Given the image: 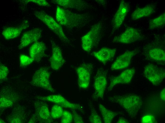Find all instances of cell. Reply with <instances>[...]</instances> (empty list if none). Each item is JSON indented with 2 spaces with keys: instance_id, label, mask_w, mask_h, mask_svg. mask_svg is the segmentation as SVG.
<instances>
[{
  "instance_id": "6da1fadb",
  "label": "cell",
  "mask_w": 165,
  "mask_h": 123,
  "mask_svg": "<svg viewBox=\"0 0 165 123\" xmlns=\"http://www.w3.org/2000/svg\"><path fill=\"white\" fill-rule=\"evenodd\" d=\"M55 18L61 26L70 29L82 26L90 20L87 14L75 13L58 6L56 8Z\"/></svg>"
},
{
  "instance_id": "7a4b0ae2",
  "label": "cell",
  "mask_w": 165,
  "mask_h": 123,
  "mask_svg": "<svg viewBox=\"0 0 165 123\" xmlns=\"http://www.w3.org/2000/svg\"><path fill=\"white\" fill-rule=\"evenodd\" d=\"M108 99L110 102L119 105L132 118L136 116L143 103L140 97L132 94L110 96Z\"/></svg>"
},
{
  "instance_id": "3957f363",
  "label": "cell",
  "mask_w": 165,
  "mask_h": 123,
  "mask_svg": "<svg viewBox=\"0 0 165 123\" xmlns=\"http://www.w3.org/2000/svg\"><path fill=\"white\" fill-rule=\"evenodd\" d=\"M34 14L37 18L57 35L62 41L65 43L69 42L61 25L52 17L42 10H35Z\"/></svg>"
},
{
  "instance_id": "277c9868",
  "label": "cell",
  "mask_w": 165,
  "mask_h": 123,
  "mask_svg": "<svg viewBox=\"0 0 165 123\" xmlns=\"http://www.w3.org/2000/svg\"><path fill=\"white\" fill-rule=\"evenodd\" d=\"M101 27V23H97L93 25L89 31L82 37L81 46L84 51L90 52L97 44L100 39Z\"/></svg>"
},
{
  "instance_id": "5b68a950",
  "label": "cell",
  "mask_w": 165,
  "mask_h": 123,
  "mask_svg": "<svg viewBox=\"0 0 165 123\" xmlns=\"http://www.w3.org/2000/svg\"><path fill=\"white\" fill-rule=\"evenodd\" d=\"M50 75L47 68L45 67H41L35 71L30 83L33 86L54 92L50 81Z\"/></svg>"
},
{
  "instance_id": "8992f818",
  "label": "cell",
  "mask_w": 165,
  "mask_h": 123,
  "mask_svg": "<svg viewBox=\"0 0 165 123\" xmlns=\"http://www.w3.org/2000/svg\"><path fill=\"white\" fill-rule=\"evenodd\" d=\"M143 74L145 77L156 86L160 85L165 77V69L152 64L145 66Z\"/></svg>"
},
{
  "instance_id": "52a82bcc",
  "label": "cell",
  "mask_w": 165,
  "mask_h": 123,
  "mask_svg": "<svg viewBox=\"0 0 165 123\" xmlns=\"http://www.w3.org/2000/svg\"><path fill=\"white\" fill-rule=\"evenodd\" d=\"M107 84L106 74L103 69H99L95 76L94 83L95 90L94 97L103 99Z\"/></svg>"
},
{
  "instance_id": "ba28073f",
  "label": "cell",
  "mask_w": 165,
  "mask_h": 123,
  "mask_svg": "<svg viewBox=\"0 0 165 123\" xmlns=\"http://www.w3.org/2000/svg\"><path fill=\"white\" fill-rule=\"evenodd\" d=\"M36 98L39 100L55 103L62 107L72 110H80L82 109V106L80 104L72 103L60 95H52L46 96H38Z\"/></svg>"
},
{
  "instance_id": "9c48e42d",
  "label": "cell",
  "mask_w": 165,
  "mask_h": 123,
  "mask_svg": "<svg viewBox=\"0 0 165 123\" xmlns=\"http://www.w3.org/2000/svg\"><path fill=\"white\" fill-rule=\"evenodd\" d=\"M142 35L136 28L132 27H127L120 35L115 37L113 41L123 44H128L141 40Z\"/></svg>"
},
{
  "instance_id": "30bf717a",
  "label": "cell",
  "mask_w": 165,
  "mask_h": 123,
  "mask_svg": "<svg viewBox=\"0 0 165 123\" xmlns=\"http://www.w3.org/2000/svg\"><path fill=\"white\" fill-rule=\"evenodd\" d=\"M91 66L89 64H84L76 69L78 78V84L79 88L86 89L89 87L91 78Z\"/></svg>"
},
{
  "instance_id": "8fae6325",
  "label": "cell",
  "mask_w": 165,
  "mask_h": 123,
  "mask_svg": "<svg viewBox=\"0 0 165 123\" xmlns=\"http://www.w3.org/2000/svg\"><path fill=\"white\" fill-rule=\"evenodd\" d=\"M138 52L137 49L126 51L117 57L111 65V70H116L127 68L129 66L132 58Z\"/></svg>"
},
{
  "instance_id": "7c38bea8",
  "label": "cell",
  "mask_w": 165,
  "mask_h": 123,
  "mask_svg": "<svg viewBox=\"0 0 165 123\" xmlns=\"http://www.w3.org/2000/svg\"><path fill=\"white\" fill-rule=\"evenodd\" d=\"M51 44L52 54L49 59L50 67L53 70H57L62 66L65 61L60 48L52 40L51 41Z\"/></svg>"
},
{
  "instance_id": "4fadbf2b",
  "label": "cell",
  "mask_w": 165,
  "mask_h": 123,
  "mask_svg": "<svg viewBox=\"0 0 165 123\" xmlns=\"http://www.w3.org/2000/svg\"><path fill=\"white\" fill-rule=\"evenodd\" d=\"M34 105L36 111V115L38 120L45 123L53 122V119L46 103L41 100H37L34 101Z\"/></svg>"
},
{
  "instance_id": "5bb4252c",
  "label": "cell",
  "mask_w": 165,
  "mask_h": 123,
  "mask_svg": "<svg viewBox=\"0 0 165 123\" xmlns=\"http://www.w3.org/2000/svg\"><path fill=\"white\" fill-rule=\"evenodd\" d=\"M41 35V30L39 28H35L25 32L21 39L18 46V49H22L31 43L37 41Z\"/></svg>"
},
{
  "instance_id": "9a60e30c",
  "label": "cell",
  "mask_w": 165,
  "mask_h": 123,
  "mask_svg": "<svg viewBox=\"0 0 165 123\" xmlns=\"http://www.w3.org/2000/svg\"><path fill=\"white\" fill-rule=\"evenodd\" d=\"M129 4L124 0L120 1V4L112 20L113 29L119 28L123 23L129 9Z\"/></svg>"
},
{
  "instance_id": "2e32d148",
  "label": "cell",
  "mask_w": 165,
  "mask_h": 123,
  "mask_svg": "<svg viewBox=\"0 0 165 123\" xmlns=\"http://www.w3.org/2000/svg\"><path fill=\"white\" fill-rule=\"evenodd\" d=\"M135 72L134 68H130L122 71L118 75L113 77L110 80L108 88V91H111L116 85L128 84L130 83Z\"/></svg>"
},
{
  "instance_id": "e0dca14e",
  "label": "cell",
  "mask_w": 165,
  "mask_h": 123,
  "mask_svg": "<svg viewBox=\"0 0 165 123\" xmlns=\"http://www.w3.org/2000/svg\"><path fill=\"white\" fill-rule=\"evenodd\" d=\"M51 2L64 8L75 9L79 11L88 8L89 4L86 1L81 0H52Z\"/></svg>"
},
{
  "instance_id": "ac0fdd59",
  "label": "cell",
  "mask_w": 165,
  "mask_h": 123,
  "mask_svg": "<svg viewBox=\"0 0 165 123\" xmlns=\"http://www.w3.org/2000/svg\"><path fill=\"white\" fill-rule=\"evenodd\" d=\"M146 58L148 60L162 64L165 63V53L164 49L157 46H151L145 52Z\"/></svg>"
},
{
  "instance_id": "d6986e66",
  "label": "cell",
  "mask_w": 165,
  "mask_h": 123,
  "mask_svg": "<svg viewBox=\"0 0 165 123\" xmlns=\"http://www.w3.org/2000/svg\"><path fill=\"white\" fill-rule=\"evenodd\" d=\"M46 49V46L44 42H35L30 47V57L34 62H39L45 56Z\"/></svg>"
},
{
  "instance_id": "ffe728a7",
  "label": "cell",
  "mask_w": 165,
  "mask_h": 123,
  "mask_svg": "<svg viewBox=\"0 0 165 123\" xmlns=\"http://www.w3.org/2000/svg\"><path fill=\"white\" fill-rule=\"evenodd\" d=\"M29 26L28 21H24L22 24L17 26H10L4 29L2 34L4 38L8 40L15 38L18 36L22 31Z\"/></svg>"
},
{
  "instance_id": "44dd1931",
  "label": "cell",
  "mask_w": 165,
  "mask_h": 123,
  "mask_svg": "<svg viewBox=\"0 0 165 123\" xmlns=\"http://www.w3.org/2000/svg\"><path fill=\"white\" fill-rule=\"evenodd\" d=\"M116 51V48H103L92 54L99 61L105 64L114 57Z\"/></svg>"
},
{
  "instance_id": "7402d4cb",
  "label": "cell",
  "mask_w": 165,
  "mask_h": 123,
  "mask_svg": "<svg viewBox=\"0 0 165 123\" xmlns=\"http://www.w3.org/2000/svg\"><path fill=\"white\" fill-rule=\"evenodd\" d=\"M156 6L154 4H150L142 8L136 9L132 14L131 18L134 20H138L151 15L154 12Z\"/></svg>"
},
{
  "instance_id": "603a6c76",
  "label": "cell",
  "mask_w": 165,
  "mask_h": 123,
  "mask_svg": "<svg viewBox=\"0 0 165 123\" xmlns=\"http://www.w3.org/2000/svg\"><path fill=\"white\" fill-rule=\"evenodd\" d=\"M6 92L0 96V107L1 109L12 106L16 101V97L14 94Z\"/></svg>"
},
{
  "instance_id": "cb8c5ba5",
  "label": "cell",
  "mask_w": 165,
  "mask_h": 123,
  "mask_svg": "<svg viewBox=\"0 0 165 123\" xmlns=\"http://www.w3.org/2000/svg\"><path fill=\"white\" fill-rule=\"evenodd\" d=\"M98 107L104 123H111L115 117L118 114L116 112L108 109L101 104H98Z\"/></svg>"
},
{
  "instance_id": "d4e9b609",
  "label": "cell",
  "mask_w": 165,
  "mask_h": 123,
  "mask_svg": "<svg viewBox=\"0 0 165 123\" xmlns=\"http://www.w3.org/2000/svg\"><path fill=\"white\" fill-rule=\"evenodd\" d=\"M165 23V13H163L156 18L152 19L149 22V28L153 29L164 26Z\"/></svg>"
},
{
  "instance_id": "484cf974",
  "label": "cell",
  "mask_w": 165,
  "mask_h": 123,
  "mask_svg": "<svg viewBox=\"0 0 165 123\" xmlns=\"http://www.w3.org/2000/svg\"><path fill=\"white\" fill-rule=\"evenodd\" d=\"M17 110L18 109L17 108ZM16 111V109L13 113L11 116L9 118V121L10 123H22L23 122L24 113L23 111L19 109Z\"/></svg>"
},
{
  "instance_id": "4316f807",
  "label": "cell",
  "mask_w": 165,
  "mask_h": 123,
  "mask_svg": "<svg viewBox=\"0 0 165 123\" xmlns=\"http://www.w3.org/2000/svg\"><path fill=\"white\" fill-rule=\"evenodd\" d=\"M64 110L60 105L55 104L52 107L50 114L53 119H56L61 117Z\"/></svg>"
},
{
  "instance_id": "83f0119b",
  "label": "cell",
  "mask_w": 165,
  "mask_h": 123,
  "mask_svg": "<svg viewBox=\"0 0 165 123\" xmlns=\"http://www.w3.org/2000/svg\"><path fill=\"white\" fill-rule=\"evenodd\" d=\"M90 107L91 114L89 118L90 122L92 123H102L101 118L97 113L95 108L91 105Z\"/></svg>"
},
{
  "instance_id": "f1b7e54d",
  "label": "cell",
  "mask_w": 165,
  "mask_h": 123,
  "mask_svg": "<svg viewBox=\"0 0 165 123\" xmlns=\"http://www.w3.org/2000/svg\"><path fill=\"white\" fill-rule=\"evenodd\" d=\"M19 58L20 67H26L34 62L30 57L23 54L20 55Z\"/></svg>"
},
{
  "instance_id": "f546056e",
  "label": "cell",
  "mask_w": 165,
  "mask_h": 123,
  "mask_svg": "<svg viewBox=\"0 0 165 123\" xmlns=\"http://www.w3.org/2000/svg\"><path fill=\"white\" fill-rule=\"evenodd\" d=\"M9 69L4 64L0 63V80L1 83L7 79L9 73Z\"/></svg>"
},
{
  "instance_id": "4dcf8cb0",
  "label": "cell",
  "mask_w": 165,
  "mask_h": 123,
  "mask_svg": "<svg viewBox=\"0 0 165 123\" xmlns=\"http://www.w3.org/2000/svg\"><path fill=\"white\" fill-rule=\"evenodd\" d=\"M61 118V123H70L73 120L72 114L66 110L64 111Z\"/></svg>"
},
{
  "instance_id": "1f68e13d",
  "label": "cell",
  "mask_w": 165,
  "mask_h": 123,
  "mask_svg": "<svg viewBox=\"0 0 165 123\" xmlns=\"http://www.w3.org/2000/svg\"><path fill=\"white\" fill-rule=\"evenodd\" d=\"M141 123H156L155 116L151 114H147L143 116L141 119Z\"/></svg>"
},
{
  "instance_id": "d6a6232c",
  "label": "cell",
  "mask_w": 165,
  "mask_h": 123,
  "mask_svg": "<svg viewBox=\"0 0 165 123\" xmlns=\"http://www.w3.org/2000/svg\"><path fill=\"white\" fill-rule=\"evenodd\" d=\"M23 1L25 3L32 2L41 6L48 7L50 6L49 3L45 0H28Z\"/></svg>"
},
{
  "instance_id": "836d02e7",
  "label": "cell",
  "mask_w": 165,
  "mask_h": 123,
  "mask_svg": "<svg viewBox=\"0 0 165 123\" xmlns=\"http://www.w3.org/2000/svg\"><path fill=\"white\" fill-rule=\"evenodd\" d=\"M73 119L75 123H83L82 117L78 114L74 110H72Z\"/></svg>"
},
{
  "instance_id": "e575fe53",
  "label": "cell",
  "mask_w": 165,
  "mask_h": 123,
  "mask_svg": "<svg viewBox=\"0 0 165 123\" xmlns=\"http://www.w3.org/2000/svg\"><path fill=\"white\" fill-rule=\"evenodd\" d=\"M117 123H129V122L125 118H120L118 120Z\"/></svg>"
},
{
  "instance_id": "d590c367",
  "label": "cell",
  "mask_w": 165,
  "mask_h": 123,
  "mask_svg": "<svg viewBox=\"0 0 165 123\" xmlns=\"http://www.w3.org/2000/svg\"><path fill=\"white\" fill-rule=\"evenodd\" d=\"M165 88L163 89L160 93V97L161 99L163 101H165Z\"/></svg>"
}]
</instances>
